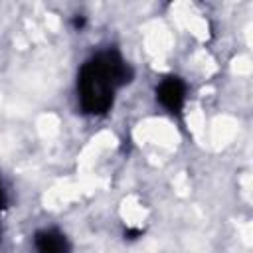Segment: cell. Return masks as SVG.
<instances>
[{
	"label": "cell",
	"instance_id": "obj_5",
	"mask_svg": "<svg viewBox=\"0 0 253 253\" xmlns=\"http://www.w3.org/2000/svg\"><path fill=\"white\" fill-rule=\"evenodd\" d=\"M73 26H75V30H81V28L85 26V16H79V14H77V16L73 18Z\"/></svg>",
	"mask_w": 253,
	"mask_h": 253
},
{
	"label": "cell",
	"instance_id": "obj_1",
	"mask_svg": "<svg viewBox=\"0 0 253 253\" xmlns=\"http://www.w3.org/2000/svg\"><path fill=\"white\" fill-rule=\"evenodd\" d=\"M134 69L117 47H105L91 53L77 71V103L83 115L103 117L117 99V93L128 85Z\"/></svg>",
	"mask_w": 253,
	"mask_h": 253
},
{
	"label": "cell",
	"instance_id": "obj_3",
	"mask_svg": "<svg viewBox=\"0 0 253 253\" xmlns=\"http://www.w3.org/2000/svg\"><path fill=\"white\" fill-rule=\"evenodd\" d=\"M36 253H71L67 235L57 227H43L34 233Z\"/></svg>",
	"mask_w": 253,
	"mask_h": 253
},
{
	"label": "cell",
	"instance_id": "obj_4",
	"mask_svg": "<svg viewBox=\"0 0 253 253\" xmlns=\"http://www.w3.org/2000/svg\"><path fill=\"white\" fill-rule=\"evenodd\" d=\"M8 208V192L4 188V182H2V176H0V213Z\"/></svg>",
	"mask_w": 253,
	"mask_h": 253
},
{
	"label": "cell",
	"instance_id": "obj_2",
	"mask_svg": "<svg viewBox=\"0 0 253 253\" xmlns=\"http://www.w3.org/2000/svg\"><path fill=\"white\" fill-rule=\"evenodd\" d=\"M186 93H188V85L182 77L178 75H166L158 81L154 95L156 101L170 113V115H180L186 103Z\"/></svg>",
	"mask_w": 253,
	"mask_h": 253
}]
</instances>
